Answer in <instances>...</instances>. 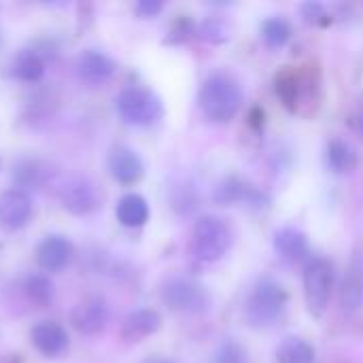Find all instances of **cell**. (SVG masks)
Returning a JSON list of instances; mask_svg holds the SVG:
<instances>
[{
    "mask_svg": "<svg viewBox=\"0 0 363 363\" xmlns=\"http://www.w3.org/2000/svg\"><path fill=\"white\" fill-rule=\"evenodd\" d=\"M321 83L323 81L317 66H289L277 74V96L289 113L311 117L321 106Z\"/></svg>",
    "mask_w": 363,
    "mask_h": 363,
    "instance_id": "cell-1",
    "label": "cell"
},
{
    "mask_svg": "<svg viewBox=\"0 0 363 363\" xmlns=\"http://www.w3.org/2000/svg\"><path fill=\"white\" fill-rule=\"evenodd\" d=\"M242 87L230 72H213L204 79L198 91L202 115L213 123H230L242 106Z\"/></svg>",
    "mask_w": 363,
    "mask_h": 363,
    "instance_id": "cell-2",
    "label": "cell"
},
{
    "mask_svg": "<svg viewBox=\"0 0 363 363\" xmlns=\"http://www.w3.org/2000/svg\"><path fill=\"white\" fill-rule=\"evenodd\" d=\"M287 289L266 277L255 283L245 302V321L251 330H270L274 328L287 311Z\"/></svg>",
    "mask_w": 363,
    "mask_h": 363,
    "instance_id": "cell-3",
    "label": "cell"
},
{
    "mask_svg": "<svg viewBox=\"0 0 363 363\" xmlns=\"http://www.w3.org/2000/svg\"><path fill=\"white\" fill-rule=\"evenodd\" d=\"M234 234L225 219L217 215H204L196 221L191 234V255L202 264L219 262L232 247Z\"/></svg>",
    "mask_w": 363,
    "mask_h": 363,
    "instance_id": "cell-4",
    "label": "cell"
},
{
    "mask_svg": "<svg viewBox=\"0 0 363 363\" xmlns=\"http://www.w3.org/2000/svg\"><path fill=\"white\" fill-rule=\"evenodd\" d=\"M119 117L136 128H151L164 117L162 98L145 85H125L115 100Z\"/></svg>",
    "mask_w": 363,
    "mask_h": 363,
    "instance_id": "cell-5",
    "label": "cell"
},
{
    "mask_svg": "<svg viewBox=\"0 0 363 363\" xmlns=\"http://www.w3.org/2000/svg\"><path fill=\"white\" fill-rule=\"evenodd\" d=\"M160 300L168 311L183 315H202L213 306L208 289L187 277H172L164 281L160 289Z\"/></svg>",
    "mask_w": 363,
    "mask_h": 363,
    "instance_id": "cell-6",
    "label": "cell"
},
{
    "mask_svg": "<svg viewBox=\"0 0 363 363\" xmlns=\"http://www.w3.org/2000/svg\"><path fill=\"white\" fill-rule=\"evenodd\" d=\"M302 283H304V298H306L308 313L313 317H321L332 300L334 264L328 257H311L304 266Z\"/></svg>",
    "mask_w": 363,
    "mask_h": 363,
    "instance_id": "cell-7",
    "label": "cell"
},
{
    "mask_svg": "<svg viewBox=\"0 0 363 363\" xmlns=\"http://www.w3.org/2000/svg\"><path fill=\"white\" fill-rule=\"evenodd\" d=\"M60 202L62 208L70 215L83 217L100 206V196L96 185L87 177H72L60 187Z\"/></svg>",
    "mask_w": 363,
    "mask_h": 363,
    "instance_id": "cell-8",
    "label": "cell"
},
{
    "mask_svg": "<svg viewBox=\"0 0 363 363\" xmlns=\"http://www.w3.org/2000/svg\"><path fill=\"white\" fill-rule=\"evenodd\" d=\"M108 319H111L108 304L102 298H98V296L85 298L83 302H79L70 311V323L83 336H96V334H100L106 328Z\"/></svg>",
    "mask_w": 363,
    "mask_h": 363,
    "instance_id": "cell-9",
    "label": "cell"
},
{
    "mask_svg": "<svg viewBox=\"0 0 363 363\" xmlns=\"http://www.w3.org/2000/svg\"><path fill=\"white\" fill-rule=\"evenodd\" d=\"M213 200L219 206H232V204H247V206H257L262 208L266 204V196L253 187L249 181L240 177H225L213 191Z\"/></svg>",
    "mask_w": 363,
    "mask_h": 363,
    "instance_id": "cell-10",
    "label": "cell"
},
{
    "mask_svg": "<svg viewBox=\"0 0 363 363\" xmlns=\"http://www.w3.org/2000/svg\"><path fill=\"white\" fill-rule=\"evenodd\" d=\"M32 219V200L21 189H6L0 194V228L17 232Z\"/></svg>",
    "mask_w": 363,
    "mask_h": 363,
    "instance_id": "cell-11",
    "label": "cell"
},
{
    "mask_svg": "<svg viewBox=\"0 0 363 363\" xmlns=\"http://www.w3.org/2000/svg\"><path fill=\"white\" fill-rule=\"evenodd\" d=\"M30 342L47 359L60 357L70 345L66 328L62 323H57V321H40V323H36L30 330Z\"/></svg>",
    "mask_w": 363,
    "mask_h": 363,
    "instance_id": "cell-12",
    "label": "cell"
},
{
    "mask_svg": "<svg viewBox=\"0 0 363 363\" xmlns=\"http://www.w3.org/2000/svg\"><path fill=\"white\" fill-rule=\"evenodd\" d=\"M115 70H117V62L98 49H85L77 60V72L81 81H85L91 87H98L111 81Z\"/></svg>",
    "mask_w": 363,
    "mask_h": 363,
    "instance_id": "cell-13",
    "label": "cell"
},
{
    "mask_svg": "<svg viewBox=\"0 0 363 363\" xmlns=\"http://www.w3.org/2000/svg\"><path fill=\"white\" fill-rule=\"evenodd\" d=\"M108 172L121 185H136L145 177V164L134 149L117 145L108 153Z\"/></svg>",
    "mask_w": 363,
    "mask_h": 363,
    "instance_id": "cell-14",
    "label": "cell"
},
{
    "mask_svg": "<svg viewBox=\"0 0 363 363\" xmlns=\"http://www.w3.org/2000/svg\"><path fill=\"white\" fill-rule=\"evenodd\" d=\"M72 257V242L62 234L45 236L36 247V264L43 272H60Z\"/></svg>",
    "mask_w": 363,
    "mask_h": 363,
    "instance_id": "cell-15",
    "label": "cell"
},
{
    "mask_svg": "<svg viewBox=\"0 0 363 363\" xmlns=\"http://www.w3.org/2000/svg\"><path fill=\"white\" fill-rule=\"evenodd\" d=\"M272 245H274V251L277 255L289 264V266H296V264H302V262H308V255H311V247H308V238L304 232H300L298 228H281L274 232V238H272Z\"/></svg>",
    "mask_w": 363,
    "mask_h": 363,
    "instance_id": "cell-16",
    "label": "cell"
},
{
    "mask_svg": "<svg viewBox=\"0 0 363 363\" xmlns=\"http://www.w3.org/2000/svg\"><path fill=\"white\" fill-rule=\"evenodd\" d=\"M162 328V317L157 311L153 308H138L134 313H130L123 323H121V338L130 345L134 342H143L145 338L157 334Z\"/></svg>",
    "mask_w": 363,
    "mask_h": 363,
    "instance_id": "cell-17",
    "label": "cell"
},
{
    "mask_svg": "<svg viewBox=\"0 0 363 363\" xmlns=\"http://www.w3.org/2000/svg\"><path fill=\"white\" fill-rule=\"evenodd\" d=\"M51 179V166L38 157H19L13 164V181L17 183V189H38L45 187Z\"/></svg>",
    "mask_w": 363,
    "mask_h": 363,
    "instance_id": "cell-18",
    "label": "cell"
},
{
    "mask_svg": "<svg viewBox=\"0 0 363 363\" xmlns=\"http://www.w3.org/2000/svg\"><path fill=\"white\" fill-rule=\"evenodd\" d=\"M359 164L357 149L345 138H332L325 147V166L334 174H351Z\"/></svg>",
    "mask_w": 363,
    "mask_h": 363,
    "instance_id": "cell-19",
    "label": "cell"
},
{
    "mask_svg": "<svg viewBox=\"0 0 363 363\" xmlns=\"http://www.w3.org/2000/svg\"><path fill=\"white\" fill-rule=\"evenodd\" d=\"M342 308L347 313H355L363 306V257L355 255L347 268L345 281H342V294H340Z\"/></svg>",
    "mask_w": 363,
    "mask_h": 363,
    "instance_id": "cell-20",
    "label": "cell"
},
{
    "mask_svg": "<svg viewBox=\"0 0 363 363\" xmlns=\"http://www.w3.org/2000/svg\"><path fill=\"white\" fill-rule=\"evenodd\" d=\"M115 215L123 228H143L149 221V204L140 194H125L119 198Z\"/></svg>",
    "mask_w": 363,
    "mask_h": 363,
    "instance_id": "cell-21",
    "label": "cell"
},
{
    "mask_svg": "<svg viewBox=\"0 0 363 363\" xmlns=\"http://www.w3.org/2000/svg\"><path fill=\"white\" fill-rule=\"evenodd\" d=\"M11 74L23 83H38L45 74V60L34 47L21 49L11 62Z\"/></svg>",
    "mask_w": 363,
    "mask_h": 363,
    "instance_id": "cell-22",
    "label": "cell"
},
{
    "mask_svg": "<svg viewBox=\"0 0 363 363\" xmlns=\"http://www.w3.org/2000/svg\"><path fill=\"white\" fill-rule=\"evenodd\" d=\"M21 291L26 296V300L30 304H34L36 308H47L51 306L53 302V296H55V289H53V283L47 274L43 272H36V274H28L21 283Z\"/></svg>",
    "mask_w": 363,
    "mask_h": 363,
    "instance_id": "cell-23",
    "label": "cell"
},
{
    "mask_svg": "<svg viewBox=\"0 0 363 363\" xmlns=\"http://www.w3.org/2000/svg\"><path fill=\"white\" fill-rule=\"evenodd\" d=\"M315 349L300 336H287L277 349V363H315Z\"/></svg>",
    "mask_w": 363,
    "mask_h": 363,
    "instance_id": "cell-24",
    "label": "cell"
},
{
    "mask_svg": "<svg viewBox=\"0 0 363 363\" xmlns=\"http://www.w3.org/2000/svg\"><path fill=\"white\" fill-rule=\"evenodd\" d=\"M291 34H294L291 23L285 17H268L262 23V38L272 49H279V47L287 45Z\"/></svg>",
    "mask_w": 363,
    "mask_h": 363,
    "instance_id": "cell-25",
    "label": "cell"
},
{
    "mask_svg": "<svg viewBox=\"0 0 363 363\" xmlns=\"http://www.w3.org/2000/svg\"><path fill=\"white\" fill-rule=\"evenodd\" d=\"M213 363H251V355L247 351V347H242L238 340L234 338H225L215 355H213Z\"/></svg>",
    "mask_w": 363,
    "mask_h": 363,
    "instance_id": "cell-26",
    "label": "cell"
},
{
    "mask_svg": "<svg viewBox=\"0 0 363 363\" xmlns=\"http://www.w3.org/2000/svg\"><path fill=\"white\" fill-rule=\"evenodd\" d=\"M198 36L206 43H213V45H221L225 40H230V26L223 21V19H217V17H211L206 19L200 28H198Z\"/></svg>",
    "mask_w": 363,
    "mask_h": 363,
    "instance_id": "cell-27",
    "label": "cell"
},
{
    "mask_svg": "<svg viewBox=\"0 0 363 363\" xmlns=\"http://www.w3.org/2000/svg\"><path fill=\"white\" fill-rule=\"evenodd\" d=\"M300 13H302V19L306 23H311V26H328L332 21V15H330L328 6L321 4V2H315V0L304 2L300 6Z\"/></svg>",
    "mask_w": 363,
    "mask_h": 363,
    "instance_id": "cell-28",
    "label": "cell"
},
{
    "mask_svg": "<svg viewBox=\"0 0 363 363\" xmlns=\"http://www.w3.org/2000/svg\"><path fill=\"white\" fill-rule=\"evenodd\" d=\"M194 32H196V26H194L187 17H181V19H177V21L172 23V28H170V32H168V36H166V43H170V45L185 43L187 38L194 36Z\"/></svg>",
    "mask_w": 363,
    "mask_h": 363,
    "instance_id": "cell-29",
    "label": "cell"
},
{
    "mask_svg": "<svg viewBox=\"0 0 363 363\" xmlns=\"http://www.w3.org/2000/svg\"><path fill=\"white\" fill-rule=\"evenodd\" d=\"M347 123H349V128H351L357 136H362L363 138V96L351 106V111H349V115H347Z\"/></svg>",
    "mask_w": 363,
    "mask_h": 363,
    "instance_id": "cell-30",
    "label": "cell"
},
{
    "mask_svg": "<svg viewBox=\"0 0 363 363\" xmlns=\"http://www.w3.org/2000/svg\"><path fill=\"white\" fill-rule=\"evenodd\" d=\"M162 9H164V2H160V0H138V2L134 4L136 15H138V17H145V19L160 15Z\"/></svg>",
    "mask_w": 363,
    "mask_h": 363,
    "instance_id": "cell-31",
    "label": "cell"
},
{
    "mask_svg": "<svg viewBox=\"0 0 363 363\" xmlns=\"http://www.w3.org/2000/svg\"><path fill=\"white\" fill-rule=\"evenodd\" d=\"M147 363H172V362H166V359H151V362Z\"/></svg>",
    "mask_w": 363,
    "mask_h": 363,
    "instance_id": "cell-32",
    "label": "cell"
},
{
    "mask_svg": "<svg viewBox=\"0 0 363 363\" xmlns=\"http://www.w3.org/2000/svg\"><path fill=\"white\" fill-rule=\"evenodd\" d=\"M0 363H11V362H9L6 357H0Z\"/></svg>",
    "mask_w": 363,
    "mask_h": 363,
    "instance_id": "cell-33",
    "label": "cell"
}]
</instances>
